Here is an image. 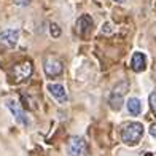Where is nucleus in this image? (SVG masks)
<instances>
[{
    "label": "nucleus",
    "mask_w": 156,
    "mask_h": 156,
    "mask_svg": "<svg viewBox=\"0 0 156 156\" xmlns=\"http://www.w3.org/2000/svg\"><path fill=\"white\" fill-rule=\"evenodd\" d=\"M144 132H145V127L142 123L139 121H131V123H126L121 129V140L124 142L126 145L134 147L137 145L139 142L144 137Z\"/></svg>",
    "instance_id": "nucleus-1"
},
{
    "label": "nucleus",
    "mask_w": 156,
    "mask_h": 156,
    "mask_svg": "<svg viewBox=\"0 0 156 156\" xmlns=\"http://www.w3.org/2000/svg\"><path fill=\"white\" fill-rule=\"evenodd\" d=\"M127 91H129V81L127 80H121L119 83H116L115 86H113L112 93H110V97H108V105H110L112 110L119 112L123 108L124 96H126Z\"/></svg>",
    "instance_id": "nucleus-2"
},
{
    "label": "nucleus",
    "mask_w": 156,
    "mask_h": 156,
    "mask_svg": "<svg viewBox=\"0 0 156 156\" xmlns=\"http://www.w3.org/2000/svg\"><path fill=\"white\" fill-rule=\"evenodd\" d=\"M43 70H45L46 76L49 78L59 76L64 72V64L59 58H56L53 54H48L43 58Z\"/></svg>",
    "instance_id": "nucleus-3"
},
{
    "label": "nucleus",
    "mask_w": 156,
    "mask_h": 156,
    "mask_svg": "<svg viewBox=\"0 0 156 156\" xmlns=\"http://www.w3.org/2000/svg\"><path fill=\"white\" fill-rule=\"evenodd\" d=\"M5 105H6V108L11 112V115H13V118H15V121H16L19 126H24V127L30 126L29 116H27L26 112L21 108V105L18 104V101H15V99H6Z\"/></svg>",
    "instance_id": "nucleus-4"
},
{
    "label": "nucleus",
    "mask_w": 156,
    "mask_h": 156,
    "mask_svg": "<svg viewBox=\"0 0 156 156\" xmlns=\"http://www.w3.org/2000/svg\"><path fill=\"white\" fill-rule=\"evenodd\" d=\"M88 154V144L83 137L73 136L67 142V156H86Z\"/></svg>",
    "instance_id": "nucleus-5"
},
{
    "label": "nucleus",
    "mask_w": 156,
    "mask_h": 156,
    "mask_svg": "<svg viewBox=\"0 0 156 156\" xmlns=\"http://www.w3.org/2000/svg\"><path fill=\"white\" fill-rule=\"evenodd\" d=\"M19 30L18 29H3L0 32V46L6 49H13L18 46L19 41Z\"/></svg>",
    "instance_id": "nucleus-6"
},
{
    "label": "nucleus",
    "mask_w": 156,
    "mask_h": 156,
    "mask_svg": "<svg viewBox=\"0 0 156 156\" xmlns=\"http://www.w3.org/2000/svg\"><path fill=\"white\" fill-rule=\"evenodd\" d=\"M46 89H48V93L53 96L54 101H58V104L66 105L69 102V94H67V89H66L64 84H61V83H49L46 86Z\"/></svg>",
    "instance_id": "nucleus-7"
},
{
    "label": "nucleus",
    "mask_w": 156,
    "mask_h": 156,
    "mask_svg": "<svg viewBox=\"0 0 156 156\" xmlns=\"http://www.w3.org/2000/svg\"><path fill=\"white\" fill-rule=\"evenodd\" d=\"M32 72H34V67H32V62H29V61L21 62V64H18V66H15V69H13V75H15L16 81L29 80Z\"/></svg>",
    "instance_id": "nucleus-8"
},
{
    "label": "nucleus",
    "mask_w": 156,
    "mask_h": 156,
    "mask_svg": "<svg viewBox=\"0 0 156 156\" xmlns=\"http://www.w3.org/2000/svg\"><path fill=\"white\" fill-rule=\"evenodd\" d=\"M75 26H76V32L84 37V35H88L91 32V29H93V18L89 15H81L76 19Z\"/></svg>",
    "instance_id": "nucleus-9"
},
{
    "label": "nucleus",
    "mask_w": 156,
    "mask_h": 156,
    "mask_svg": "<svg viewBox=\"0 0 156 156\" xmlns=\"http://www.w3.org/2000/svg\"><path fill=\"white\" fill-rule=\"evenodd\" d=\"M131 69L134 70V72H144V70L147 69V56L142 53V51H136L132 54L131 58Z\"/></svg>",
    "instance_id": "nucleus-10"
},
{
    "label": "nucleus",
    "mask_w": 156,
    "mask_h": 156,
    "mask_svg": "<svg viewBox=\"0 0 156 156\" xmlns=\"http://www.w3.org/2000/svg\"><path fill=\"white\" fill-rule=\"evenodd\" d=\"M126 108L132 116H139L142 113V102L139 97H129L126 102Z\"/></svg>",
    "instance_id": "nucleus-11"
},
{
    "label": "nucleus",
    "mask_w": 156,
    "mask_h": 156,
    "mask_svg": "<svg viewBox=\"0 0 156 156\" xmlns=\"http://www.w3.org/2000/svg\"><path fill=\"white\" fill-rule=\"evenodd\" d=\"M49 34H51L54 38L61 37V27L56 24V23H51V24H49Z\"/></svg>",
    "instance_id": "nucleus-12"
},
{
    "label": "nucleus",
    "mask_w": 156,
    "mask_h": 156,
    "mask_svg": "<svg viewBox=\"0 0 156 156\" xmlns=\"http://www.w3.org/2000/svg\"><path fill=\"white\" fill-rule=\"evenodd\" d=\"M148 102H150V107H151L153 113L156 115V91H153V93L150 94V97H148Z\"/></svg>",
    "instance_id": "nucleus-13"
},
{
    "label": "nucleus",
    "mask_w": 156,
    "mask_h": 156,
    "mask_svg": "<svg viewBox=\"0 0 156 156\" xmlns=\"http://www.w3.org/2000/svg\"><path fill=\"white\" fill-rule=\"evenodd\" d=\"M16 6H29L32 0H13Z\"/></svg>",
    "instance_id": "nucleus-14"
},
{
    "label": "nucleus",
    "mask_w": 156,
    "mask_h": 156,
    "mask_svg": "<svg viewBox=\"0 0 156 156\" xmlns=\"http://www.w3.org/2000/svg\"><path fill=\"white\" fill-rule=\"evenodd\" d=\"M102 32H105V34H112V32H113L112 24H110V23H105V24L102 26Z\"/></svg>",
    "instance_id": "nucleus-15"
},
{
    "label": "nucleus",
    "mask_w": 156,
    "mask_h": 156,
    "mask_svg": "<svg viewBox=\"0 0 156 156\" xmlns=\"http://www.w3.org/2000/svg\"><path fill=\"white\" fill-rule=\"evenodd\" d=\"M148 132H150V136H151V137H154V139H156V123L150 126V129H148Z\"/></svg>",
    "instance_id": "nucleus-16"
},
{
    "label": "nucleus",
    "mask_w": 156,
    "mask_h": 156,
    "mask_svg": "<svg viewBox=\"0 0 156 156\" xmlns=\"http://www.w3.org/2000/svg\"><path fill=\"white\" fill-rule=\"evenodd\" d=\"M115 2H116V3H124L126 0H115Z\"/></svg>",
    "instance_id": "nucleus-17"
}]
</instances>
